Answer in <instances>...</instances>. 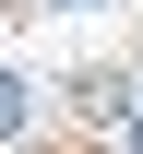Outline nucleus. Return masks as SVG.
Here are the masks:
<instances>
[{
    "label": "nucleus",
    "mask_w": 143,
    "mask_h": 154,
    "mask_svg": "<svg viewBox=\"0 0 143 154\" xmlns=\"http://www.w3.org/2000/svg\"><path fill=\"white\" fill-rule=\"evenodd\" d=\"M12 119H24V95H12V83H0V131H12Z\"/></svg>",
    "instance_id": "obj_1"
}]
</instances>
